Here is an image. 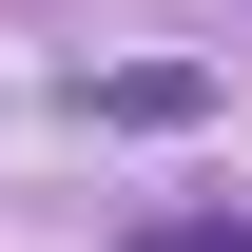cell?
<instances>
[{
	"label": "cell",
	"instance_id": "1",
	"mask_svg": "<svg viewBox=\"0 0 252 252\" xmlns=\"http://www.w3.org/2000/svg\"><path fill=\"white\" fill-rule=\"evenodd\" d=\"M97 117H136V136H175V117H214V78H194V59H136V78H97Z\"/></svg>",
	"mask_w": 252,
	"mask_h": 252
},
{
	"label": "cell",
	"instance_id": "2",
	"mask_svg": "<svg viewBox=\"0 0 252 252\" xmlns=\"http://www.w3.org/2000/svg\"><path fill=\"white\" fill-rule=\"evenodd\" d=\"M136 252H252V214H194V233H136Z\"/></svg>",
	"mask_w": 252,
	"mask_h": 252
}]
</instances>
